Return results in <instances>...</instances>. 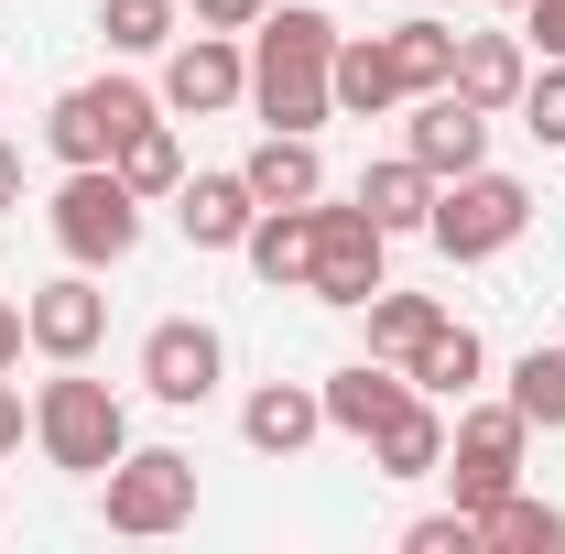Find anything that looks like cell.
Wrapping results in <instances>:
<instances>
[{"label":"cell","instance_id":"e0dca14e","mask_svg":"<svg viewBox=\"0 0 565 554\" xmlns=\"http://www.w3.org/2000/svg\"><path fill=\"white\" fill-rule=\"evenodd\" d=\"M239 185L262 196V207H316L327 196V163H316V131H262L239 152Z\"/></svg>","mask_w":565,"mask_h":554},{"label":"cell","instance_id":"d4e9b609","mask_svg":"<svg viewBox=\"0 0 565 554\" xmlns=\"http://www.w3.org/2000/svg\"><path fill=\"white\" fill-rule=\"evenodd\" d=\"M359 327H370V359H392V370H403V359L446 327V305H435V294H392V283H381V294L359 305Z\"/></svg>","mask_w":565,"mask_h":554},{"label":"cell","instance_id":"9a60e30c","mask_svg":"<svg viewBox=\"0 0 565 554\" xmlns=\"http://www.w3.org/2000/svg\"><path fill=\"white\" fill-rule=\"evenodd\" d=\"M250 217H262V196L239 185V163H228V174H185V185H174V228H185V251H239V239H250Z\"/></svg>","mask_w":565,"mask_h":554},{"label":"cell","instance_id":"4dcf8cb0","mask_svg":"<svg viewBox=\"0 0 565 554\" xmlns=\"http://www.w3.org/2000/svg\"><path fill=\"white\" fill-rule=\"evenodd\" d=\"M273 0H185V22H207V33H250Z\"/></svg>","mask_w":565,"mask_h":554},{"label":"cell","instance_id":"836d02e7","mask_svg":"<svg viewBox=\"0 0 565 554\" xmlns=\"http://www.w3.org/2000/svg\"><path fill=\"white\" fill-rule=\"evenodd\" d=\"M22 348H33V327H22V305H0V370H22Z\"/></svg>","mask_w":565,"mask_h":554},{"label":"cell","instance_id":"f1b7e54d","mask_svg":"<svg viewBox=\"0 0 565 554\" xmlns=\"http://www.w3.org/2000/svg\"><path fill=\"white\" fill-rule=\"evenodd\" d=\"M522 131L565 152V55H533V87H522Z\"/></svg>","mask_w":565,"mask_h":554},{"label":"cell","instance_id":"7c38bea8","mask_svg":"<svg viewBox=\"0 0 565 554\" xmlns=\"http://www.w3.org/2000/svg\"><path fill=\"white\" fill-rule=\"evenodd\" d=\"M22 327H33V348H44V359H98V338H109V294H98V273L76 262V273L33 283Z\"/></svg>","mask_w":565,"mask_h":554},{"label":"cell","instance_id":"cb8c5ba5","mask_svg":"<svg viewBox=\"0 0 565 554\" xmlns=\"http://www.w3.org/2000/svg\"><path fill=\"white\" fill-rule=\"evenodd\" d=\"M120 185H131L141 207H174V185H185V141H174V120H163V109L120 141Z\"/></svg>","mask_w":565,"mask_h":554},{"label":"cell","instance_id":"44dd1931","mask_svg":"<svg viewBox=\"0 0 565 554\" xmlns=\"http://www.w3.org/2000/svg\"><path fill=\"white\" fill-rule=\"evenodd\" d=\"M479 370H490V348H479V327H457V316H446V327L403 359V381H414V392H435V403H468V392H479Z\"/></svg>","mask_w":565,"mask_h":554},{"label":"cell","instance_id":"8fae6325","mask_svg":"<svg viewBox=\"0 0 565 554\" xmlns=\"http://www.w3.org/2000/svg\"><path fill=\"white\" fill-rule=\"evenodd\" d=\"M403 109H414V120H403V152H414L435 185H446V174H468V163H490V109H479V98L424 87V98H403Z\"/></svg>","mask_w":565,"mask_h":554},{"label":"cell","instance_id":"5bb4252c","mask_svg":"<svg viewBox=\"0 0 565 554\" xmlns=\"http://www.w3.org/2000/svg\"><path fill=\"white\" fill-rule=\"evenodd\" d=\"M457 98H479L490 120L522 109V87H533V44L522 33H457V76H446Z\"/></svg>","mask_w":565,"mask_h":554},{"label":"cell","instance_id":"9c48e42d","mask_svg":"<svg viewBox=\"0 0 565 554\" xmlns=\"http://www.w3.org/2000/svg\"><path fill=\"white\" fill-rule=\"evenodd\" d=\"M152 98H163L174 120H217V109H239V98H250V44H239V33H207V22H196V33H174V44H163V87H152Z\"/></svg>","mask_w":565,"mask_h":554},{"label":"cell","instance_id":"3957f363","mask_svg":"<svg viewBox=\"0 0 565 554\" xmlns=\"http://www.w3.org/2000/svg\"><path fill=\"white\" fill-rule=\"evenodd\" d=\"M522 228H533V185H522V174H490V163L446 174V185H435V217H424V239H435L446 262H500Z\"/></svg>","mask_w":565,"mask_h":554},{"label":"cell","instance_id":"1f68e13d","mask_svg":"<svg viewBox=\"0 0 565 554\" xmlns=\"http://www.w3.org/2000/svg\"><path fill=\"white\" fill-rule=\"evenodd\" d=\"M522 44L533 55H565V0H522Z\"/></svg>","mask_w":565,"mask_h":554},{"label":"cell","instance_id":"30bf717a","mask_svg":"<svg viewBox=\"0 0 565 554\" xmlns=\"http://www.w3.org/2000/svg\"><path fill=\"white\" fill-rule=\"evenodd\" d=\"M217 381H228V338H217L207 316H163V327L141 338V392H152L163 414L217 403Z\"/></svg>","mask_w":565,"mask_h":554},{"label":"cell","instance_id":"277c9868","mask_svg":"<svg viewBox=\"0 0 565 554\" xmlns=\"http://www.w3.org/2000/svg\"><path fill=\"white\" fill-rule=\"evenodd\" d=\"M98 511H109V533H131V544L185 533V522H196V457H185V446H120L109 479H98Z\"/></svg>","mask_w":565,"mask_h":554},{"label":"cell","instance_id":"4fadbf2b","mask_svg":"<svg viewBox=\"0 0 565 554\" xmlns=\"http://www.w3.org/2000/svg\"><path fill=\"white\" fill-rule=\"evenodd\" d=\"M316 392H327V435H359V446H370L381 424L414 403V381H403L392 359H349V370H327Z\"/></svg>","mask_w":565,"mask_h":554},{"label":"cell","instance_id":"ffe728a7","mask_svg":"<svg viewBox=\"0 0 565 554\" xmlns=\"http://www.w3.org/2000/svg\"><path fill=\"white\" fill-rule=\"evenodd\" d=\"M370 468H381V479H435V468H446V403L414 392L403 414L370 435Z\"/></svg>","mask_w":565,"mask_h":554},{"label":"cell","instance_id":"83f0119b","mask_svg":"<svg viewBox=\"0 0 565 554\" xmlns=\"http://www.w3.org/2000/svg\"><path fill=\"white\" fill-rule=\"evenodd\" d=\"M98 33H109V55H163L185 33V0H98Z\"/></svg>","mask_w":565,"mask_h":554},{"label":"cell","instance_id":"52a82bcc","mask_svg":"<svg viewBox=\"0 0 565 554\" xmlns=\"http://www.w3.org/2000/svg\"><path fill=\"white\" fill-rule=\"evenodd\" d=\"M163 98L141 87V76H87V87H66L55 109H44V152L55 163H120V141L152 120Z\"/></svg>","mask_w":565,"mask_h":554},{"label":"cell","instance_id":"5b68a950","mask_svg":"<svg viewBox=\"0 0 565 554\" xmlns=\"http://www.w3.org/2000/svg\"><path fill=\"white\" fill-rule=\"evenodd\" d=\"M44 228H55L66 262L109 273V262H131V251H141V196L120 185V163H66V185H55Z\"/></svg>","mask_w":565,"mask_h":554},{"label":"cell","instance_id":"ac0fdd59","mask_svg":"<svg viewBox=\"0 0 565 554\" xmlns=\"http://www.w3.org/2000/svg\"><path fill=\"white\" fill-rule=\"evenodd\" d=\"M327 98H338V120H392V109H403V66H392V44H381V33H338Z\"/></svg>","mask_w":565,"mask_h":554},{"label":"cell","instance_id":"d590c367","mask_svg":"<svg viewBox=\"0 0 565 554\" xmlns=\"http://www.w3.org/2000/svg\"><path fill=\"white\" fill-rule=\"evenodd\" d=\"M490 11H522V0H490Z\"/></svg>","mask_w":565,"mask_h":554},{"label":"cell","instance_id":"8992f818","mask_svg":"<svg viewBox=\"0 0 565 554\" xmlns=\"http://www.w3.org/2000/svg\"><path fill=\"white\" fill-rule=\"evenodd\" d=\"M522 446H533V424H522V403L500 392V403H457V424H446V468L435 479L457 489V511L479 522L500 489H522Z\"/></svg>","mask_w":565,"mask_h":554},{"label":"cell","instance_id":"484cf974","mask_svg":"<svg viewBox=\"0 0 565 554\" xmlns=\"http://www.w3.org/2000/svg\"><path fill=\"white\" fill-rule=\"evenodd\" d=\"M381 44H392V66H403V98H424V87H446V76H457V22H435V11L392 22Z\"/></svg>","mask_w":565,"mask_h":554},{"label":"cell","instance_id":"d6a6232c","mask_svg":"<svg viewBox=\"0 0 565 554\" xmlns=\"http://www.w3.org/2000/svg\"><path fill=\"white\" fill-rule=\"evenodd\" d=\"M22 435H33V403H22L11 370H0V457H22Z\"/></svg>","mask_w":565,"mask_h":554},{"label":"cell","instance_id":"f546056e","mask_svg":"<svg viewBox=\"0 0 565 554\" xmlns=\"http://www.w3.org/2000/svg\"><path fill=\"white\" fill-rule=\"evenodd\" d=\"M403 554H479V522L446 500V511H424V522H403Z\"/></svg>","mask_w":565,"mask_h":554},{"label":"cell","instance_id":"7a4b0ae2","mask_svg":"<svg viewBox=\"0 0 565 554\" xmlns=\"http://www.w3.org/2000/svg\"><path fill=\"white\" fill-rule=\"evenodd\" d=\"M33 446L66 479H109V457L131 446V414H120L109 381H87V359H55V381L33 392Z\"/></svg>","mask_w":565,"mask_h":554},{"label":"cell","instance_id":"7402d4cb","mask_svg":"<svg viewBox=\"0 0 565 554\" xmlns=\"http://www.w3.org/2000/svg\"><path fill=\"white\" fill-rule=\"evenodd\" d=\"M349 196H359L370 217H381L392 239H403V228H424V217H435V174H424L414 152H392V163H370V174H359Z\"/></svg>","mask_w":565,"mask_h":554},{"label":"cell","instance_id":"2e32d148","mask_svg":"<svg viewBox=\"0 0 565 554\" xmlns=\"http://www.w3.org/2000/svg\"><path fill=\"white\" fill-rule=\"evenodd\" d=\"M239 435H250V457H305V446L327 435V392H316V381H262V392L239 403Z\"/></svg>","mask_w":565,"mask_h":554},{"label":"cell","instance_id":"6da1fadb","mask_svg":"<svg viewBox=\"0 0 565 554\" xmlns=\"http://www.w3.org/2000/svg\"><path fill=\"white\" fill-rule=\"evenodd\" d=\"M327 66H338V22L316 0H273L250 22V109H262V131H327L338 120Z\"/></svg>","mask_w":565,"mask_h":554},{"label":"cell","instance_id":"e575fe53","mask_svg":"<svg viewBox=\"0 0 565 554\" xmlns=\"http://www.w3.org/2000/svg\"><path fill=\"white\" fill-rule=\"evenodd\" d=\"M0 207H22V152L0 141Z\"/></svg>","mask_w":565,"mask_h":554},{"label":"cell","instance_id":"603a6c76","mask_svg":"<svg viewBox=\"0 0 565 554\" xmlns=\"http://www.w3.org/2000/svg\"><path fill=\"white\" fill-rule=\"evenodd\" d=\"M479 544L490 554H565V511L533 500V489H500L490 511H479Z\"/></svg>","mask_w":565,"mask_h":554},{"label":"cell","instance_id":"ba28073f","mask_svg":"<svg viewBox=\"0 0 565 554\" xmlns=\"http://www.w3.org/2000/svg\"><path fill=\"white\" fill-rule=\"evenodd\" d=\"M381 262H392V228L359 207V196H349V207L316 196V273H305V294L338 305V316H359V305L381 294Z\"/></svg>","mask_w":565,"mask_h":554},{"label":"cell","instance_id":"d6986e66","mask_svg":"<svg viewBox=\"0 0 565 554\" xmlns=\"http://www.w3.org/2000/svg\"><path fill=\"white\" fill-rule=\"evenodd\" d=\"M239 262L273 283V294H305V273H316V207H262L250 239H239Z\"/></svg>","mask_w":565,"mask_h":554},{"label":"cell","instance_id":"4316f807","mask_svg":"<svg viewBox=\"0 0 565 554\" xmlns=\"http://www.w3.org/2000/svg\"><path fill=\"white\" fill-rule=\"evenodd\" d=\"M511 403H522V424H533V435H565V338L511 359Z\"/></svg>","mask_w":565,"mask_h":554}]
</instances>
